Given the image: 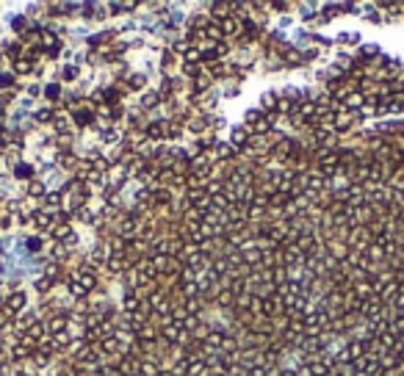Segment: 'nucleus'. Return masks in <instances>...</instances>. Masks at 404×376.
<instances>
[{
  "mask_svg": "<svg viewBox=\"0 0 404 376\" xmlns=\"http://www.w3.org/2000/svg\"><path fill=\"white\" fill-rule=\"evenodd\" d=\"M53 125H56V130H58V133H66L72 127V119L66 114H56L53 116Z\"/></svg>",
  "mask_w": 404,
  "mask_h": 376,
  "instance_id": "nucleus-21",
  "label": "nucleus"
},
{
  "mask_svg": "<svg viewBox=\"0 0 404 376\" xmlns=\"http://www.w3.org/2000/svg\"><path fill=\"white\" fill-rule=\"evenodd\" d=\"M75 213H78V219H80V221H86V224H92V221H97V219H94V213H89V210H86V208L75 210Z\"/></svg>",
  "mask_w": 404,
  "mask_h": 376,
  "instance_id": "nucleus-33",
  "label": "nucleus"
},
{
  "mask_svg": "<svg viewBox=\"0 0 404 376\" xmlns=\"http://www.w3.org/2000/svg\"><path fill=\"white\" fill-rule=\"evenodd\" d=\"M66 291H70V296H72V299H84V296H89V291H86V288L80 285V282H78L75 277H72V280H66Z\"/></svg>",
  "mask_w": 404,
  "mask_h": 376,
  "instance_id": "nucleus-17",
  "label": "nucleus"
},
{
  "mask_svg": "<svg viewBox=\"0 0 404 376\" xmlns=\"http://www.w3.org/2000/svg\"><path fill=\"white\" fill-rule=\"evenodd\" d=\"M14 69H17L20 75H28V72L34 69V64H30L28 58H17V61H14Z\"/></svg>",
  "mask_w": 404,
  "mask_h": 376,
  "instance_id": "nucleus-28",
  "label": "nucleus"
},
{
  "mask_svg": "<svg viewBox=\"0 0 404 376\" xmlns=\"http://www.w3.org/2000/svg\"><path fill=\"white\" fill-rule=\"evenodd\" d=\"M216 25H219L222 36H236L238 30L244 28V25H241V19H238V17H232V14H230V17H222Z\"/></svg>",
  "mask_w": 404,
  "mask_h": 376,
  "instance_id": "nucleus-6",
  "label": "nucleus"
},
{
  "mask_svg": "<svg viewBox=\"0 0 404 376\" xmlns=\"http://www.w3.org/2000/svg\"><path fill=\"white\" fill-rule=\"evenodd\" d=\"M246 376H268V368L266 365H252V368H246Z\"/></svg>",
  "mask_w": 404,
  "mask_h": 376,
  "instance_id": "nucleus-32",
  "label": "nucleus"
},
{
  "mask_svg": "<svg viewBox=\"0 0 404 376\" xmlns=\"http://www.w3.org/2000/svg\"><path fill=\"white\" fill-rule=\"evenodd\" d=\"M277 97H274V94H266V97H263V111H277Z\"/></svg>",
  "mask_w": 404,
  "mask_h": 376,
  "instance_id": "nucleus-31",
  "label": "nucleus"
},
{
  "mask_svg": "<svg viewBox=\"0 0 404 376\" xmlns=\"http://www.w3.org/2000/svg\"><path fill=\"white\" fill-rule=\"evenodd\" d=\"M25 302H28V299H25V293H22V291H14L12 296L6 299V310H12L14 316H17V313L25 307Z\"/></svg>",
  "mask_w": 404,
  "mask_h": 376,
  "instance_id": "nucleus-14",
  "label": "nucleus"
},
{
  "mask_svg": "<svg viewBox=\"0 0 404 376\" xmlns=\"http://www.w3.org/2000/svg\"><path fill=\"white\" fill-rule=\"evenodd\" d=\"M354 119H357V114H354V111H344V108H340L338 114H335V130H340V133H344V130H349V127H352V122H354Z\"/></svg>",
  "mask_w": 404,
  "mask_h": 376,
  "instance_id": "nucleus-9",
  "label": "nucleus"
},
{
  "mask_svg": "<svg viewBox=\"0 0 404 376\" xmlns=\"http://www.w3.org/2000/svg\"><path fill=\"white\" fill-rule=\"evenodd\" d=\"M142 86H144L142 75H130V89H142Z\"/></svg>",
  "mask_w": 404,
  "mask_h": 376,
  "instance_id": "nucleus-39",
  "label": "nucleus"
},
{
  "mask_svg": "<svg viewBox=\"0 0 404 376\" xmlns=\"http://www.w3.org/2000/svg\"><path fill=\"white\" fill-rule=\"evenodd\" d=\"M34 352H36V343L28 341V338H20V343L12 349V357L17 360V363H22V360L34 357Z\"/></svg>",
  "mask_w": 404,
  "mask_h": 376,
  "instance_id": "nucleus-5",
  "label": "nucleus"
},
{
  "mask_svg": "<svg viewBox=\"0 0 404 376\" xmlns=\"http://www.w3.org/2000/svg\"><path fill=\"white\" fill-rule=\"evenodd\" d=\"M44 332H48L44 321H34L28 329H25V335H22V338H28V341H34V343H42V341H44Z\"/></svg>",
  "mask_w": 404,
  "mask_h": 376,
  "instance_id": "nucleus-8",
  "label": "nucleus"
},
{
  "mask_svg": "<svg viewBox=\"0 0 404 376\" xmlns=\"http://www.w3.org/2000/svg\"><path fill=\"white\" fill-rule=\"evenodd\" d=\"M366 105V94H362V91H349V94H346V100H344V111H360V108Z\"/></svg>",
  "mask_w": 404,
  "mask_h": 376,
  "instance_id": "nucleus-7",
  "label": "nucleus"
},
{
  "mask_svg": "<svg viewBox=\"0 0 404 376\" xmlns=\"http://www.w3.org/2000/svg\"><path fill=\"white\" fill-rule=\"evenodd\" d=\"M172 374L174 376H188V357H180V360H174V365H172Z\"/></svg>",
  "mask_w": 404,
  "mask_h": 376,
  "instance_id": "nucleus-22",
  "label": "nucleus"
},
{
  "mask_svg": "<svg viewBox=\"0 0 404 376\" xmlns=\"http://www.w3.org/2000/svg\"><path fill=\"white\" fill-rule=\"evenodd\" d=\"M14 86V75L12 72H0V89H12Z\"/></svg>",
  "mask_w": 404,
  "mask_h": 376,
  "instance_id": "nucleus-30",
  "label": "nucleus"
},
{
  "mask_svg": "<svg viewBox=\"0 0 404 376\" xmlns=\"http://www.w3.org/2000/svg\"><path fill=\"white\" fill-rule=\"evenodd\" d=\"M362 55H376V47H362Z\"/></svg>",
  "mask_w": 404,
  "mask_h": 376,
  "instance_id": "nucleus-42",
  "label": "nucleus"
},
{
  "mask_svg": "<svg viewBox=\"0 0 404 376\" xmlns=\"http://www.w3.org/2000/svg\"><path fill=\"white\" fill-rule=\"evenodd\" d=\"M282 266H286V269H299V266H304V255L299 252L296 244H288L286 249H282Z\"/></svg>",
  "mask_w": 404,
  "mask_h": 376,
  "instance_id": "nucleus-3",
  "label": "nucleus"
},
{
  "mask_svg": "<svg viewBox=\"0 0 404 376\" xmlns=\"http://www.w3.org/2000/svg\"><path fill=\"white\" fill-rule=\"evenodd\" d=\"M14 177L17 180H30L34 177V166H30V163H17V166H14Z\"/></svg>",
  "mask_w": 404,
  "mask_h": 376,
  "instance_id": "nucleus-19",
  "label": "nucleus"
},
{
  "mask_svg": "<svg viewBox=\"0 0 404 376\" xmlns=\"http://www.w3.org/2000/svg\"><path fill=\"white\" fill-rule=\"evenodd\" d=\"M44 327H48V335H61V332H66L70 321L64 316H50V321H44Z\"/></svg>",
  "mask_w": 404,
  "mask_h": 376,
  "instance_id": "nucleus-10",
  "label": "nucleus"
},
{
  "mask_svg": "<svg viewBox=\"0 0 404 376\" xmlns=\"http://www.w3.org/2000/svg\"><path fill=\"white\" fill-rule=\"evenodd\" d=\"M3 307H6V302H0V313H3Z\"/></svg>",
  "mask_w": 404,
  "mask_h": 376,
  "instance_id": "nucleus-43",
  "label": "nucleus"
},
{
  "mask_svg": "<svg viewBox=\"0 0 404 376\" xmlns=\"http://www.w3.org/2000/svg\"><path fill=\"white\" fill-rule=\"evenodd\" d=\"M188 127H191V130H194V133H202V130H205V127H208V125H205V122H202V119H194V122H188Z\"/></svg>",
  "mask_w": 404,
  "mask_h": 376,
  "instance_id": "nucleus-35",
  "label": "nucleus"
},
{
  "mask_svg": "<svg viewBox=\"0 0 404 376\" xmlns=\"http://www.w3.org/2000/svg\"><path fill=\"white\" fill-rule=\"evenodd\" d=\"M147 133H150V138H169V122H166V119L150 122Z\"/></svg>",
  "mask_w": 404,
  "mask_h": 376,
  "instance_id": "nucleus-12",
  "label": "nucleus"
},
{
  "mask_svg": "<svg viewBox=\"0 0 404 376\" xmlns=\"http://www.w3.org/2000/svg\"><path fill=\"white\" fill-rule=\"evenodd\" d=\"M180 293H183V299H200V285L196 282H180Z\"/></svg>",
  "mask_w": 404,
  "mask_h": 376,
  "instance_id": "nucleus-18",
  "label": "nucleus"
},
{
  "mask_svg": "<svg viewBox=\"0 0 404 376\" xmlns=\"http://www.w3.org/2000/svg\"><path fill=\"white\" fill-rule=\"evenodd\" d=\"M194 86H196V89H208V86H210V75H208V72H200V75L194 78Z\"/></svg>",
  "mask_w": 404,
  "mask_h": 376,
  "instance_id": "nucleus-29",
  "label": "nucleus"
},
{
  "mask_svg": "<svg viewBox=\"0 0 404 376\" xmlns=\"http://www.w3.org/2000/svg\"><path fill=\"white\" fill-rule=\"evenodd\" d=\"M216 305H219V307H232V305H236V296H232L230 291H224V288H222V291L216 293Z\"/></svg>",
  "mask_w": 404,
  "mask_h": 376,
  "instance_id": "nucleus-20",
  "label": "nucleus"
},
{
  "mask_svg": "<svg viewBox=\"0 0 404 376\" xmlns=\"http://www.w3.org/2000/svg\"><path fill=\"white\" fill-rule=\"evenodd\" d=\"M268 282H272L274 288L286 285L288 282V269L286 266H274V269H268Z\"/></svg>",
  "mask_w": 404,
  "mask_h": 376,
  "instance_id": "nucleus-13",
  "label": "nucleus"
},
{
  "mask_svg": "<svg viewBox=\"0 0 404 376\" xmlns=\"http://www.w3.org/2000/svg\"><path fill=\"white\" fill-rule=\"evenodd\" d=\"M53 111H39V114H36V119H39V122H50V119H53Z\"/></svg>",
  "mask_w": 404,
  "mask_h": 376,
  "instance_id": "nucleus-40",
  "label": "nucleus"
},
{
  "mask_svg": "<svg viewBox=\"0 0 404 376\" xmlns=\"http://www.w3.org/2000/svg\"><path fill=\"white\" fill-rule=\"evenodd\" d=\"M160 374V365L155 363V360H142V365H138V376H158Z\"/></svg>",
  "mask_w": 404,
  "mask_h": 376,
  "instance_id": "nucleus-16",
  "label": "nucleus"
},
{
  "mask_svg": "<svg viewBox=\"0 0 404 376\" xmlns=\"http://www.w3.org/2000/svg\"><path fill=\"white\" fill-rule=\"evenodd\" d=\"M28 194H30V197H44L48 191H44V185L39 183V180H30V185H28Z\"/></svg>",
  "mask_w": 404,
  "mask_h": 376,
  "instance_id": "nucleus-27",
  "label": "nucleus"
},
{
  "mask_svg": "<svg viewBox=\"0 0 404 376\" xmlns=\"http://www.w3.org/2000/svg\"><path fill=\"white\" fill-rule=\"evenodd\" d=\"M61 221L58 213H50V210H36L34 213V224L39 230H56V224Z\"/></svg>",
  "mask_w": 404,
  "mask_h": 376,
  "instance_id": "nucleus-4",
  "label": "nucleus"
},
{
  "mask_svg": "<svg viewBox=\"0 0 404 376\" xmlns=\"http://www.w3.org/2000/svg\"><path fill=\"white\" fill-rule=\"evenodd\" d=\"M250 138H252L250 127H238V130L232 133V144H250Z\"/></svg>",
  "mask_w": 404,
  "mask_h": 376,
  "instance_id": "nucleus-23",
  "label": "nucleus"
},
{
  "mask_svg": "<svg viewBox=\"0 0 404 376\" xmlns=\"http://www.w3.org/2000/svg\"><path fill=\"white\" fill-rule=\"evenodd\" d=\"M202 36H208L210 42H219V39H224L219 30V25H202Z\"/></svg>",
  "mask_w": 404,
  "mask_h": 376,
  "instance_id": "nucleus-24",
  "label": "nucleus"
},
{
  "mask_svg": "<svg viewBox=\"0 0 404 376\" xmlns=\"http://www.w3.org/2000/svg\"><path fill=\"white\" fill-rule=\"evenodd\" d=\"M102 138H106V141H119V138H122V133H119V130H111V127H106V130H102Z\"/></svg>",
  "mask_w": 404,
  "mask_h": 376,
  "instance_id": "nucleus-34",
  "label": "nucleus"
},
{
  "mask_svg": "<svg viewBox=\"0 0 404 376\" xmlns=\"http://www.w3.org/2000/svg\"><path fill=\"white\" fill-rule=\"evenodd\" d=\"M44 205H48L44 210L56 213V210H58L61 205H64V194H61V191H48V194H44Z\"/></svg>",
  "mask_w": 404,
  "mask_h": 376,
  "instance_id": "nucleus-15",
  "label": "nucleus"
},
{
  "mask_svg": "<svg viewBox=\"0 0 404 376\" xmlns=\"http://www.w3.org/2000/svg\"><path fill=\"white\" fill-rule=\"evenodd\" d=\"M160 338H164L166 343H172V346H178L180 341H186V332L174 321H164L160 324Z\"/></svg>",
  "mask_w": 404,
  "mask_h": 376,
  "instance_id": "nucleus-1",
  "label": "nucleus"
},
{
  "mask_svg": "<svg viewBox=\"0 0 404 376\" xmlns=\"http://www.w3.org/2000/svg\"><path fill=\"white\" fill-rule=\"evenodd\" d=\"M61 274V266H58V263H50V266H44V280H50V282H56V277H58Z\"/></svg>",
  "mask_w": 404,
  "mask_h": 376,
  "instance_id": "nucleus-25",
  "label": "nucleus"
},
{
  "mask_svg": "<svg viewBox=\"0 0 404 376\" xmlns=\"http://www.w3.org/2000/svg\"><path fill=\"white\" fill-rule=\"evenodd\" d=\"M75 75H78V69H75V66H66V69H64V78H66V80H72Z\"/></svg>",
  "mask_w": 404,
  "mask_h": 376,
  "instance_id": "nucleus-41",
  "label": "nucleus"
},
{
  "mask_svg": "<svg viewBox=\"0 0 404 376\" xmlns=\"http://www.w3.org/2000/svg\"><path fill=\"white\" fill-rule=\"evenodd\" d=\"M36 288H39V291H50V288H53V282H50V280H44V277H39V282H36Z\"/></svg>",
  "mask_w": 404,
  "mask_h": 376,
  "instance_id": "nucleus-37",
  "label": "nucleus"
},
{
  "mask_svg": "<svg viewBox=\"0 0 404 376\" xmlns=\"http://www.w3.org/2000/svg\"><path fill=\"white\" fill-rule=\"evenodd\" d=\"M260 119H263V116H260V111H250V114H246V122H250V125H258Z\"/></svg>",
  "mask_w": 404,
  "mask_h": 376,
  "instance_id": "nucleus-38",
  "label": "nucleus"
},
{
  "mask_svg": "<svg viewBox=\"0 0 404 376\" xmlns=\"http://www.w3.org/2000/svg\"><path fill=\"white\" fill-rule=\"evenodd\" d=\"M222 341H224L222 332H208L202 338V346H205V352H222Z\"/></svg>",
  "mask_w": 404,
  "mask_h": 376,
  "instance_id": "nucleus-11",
  "label": "nucleus"
},
{
  "mask_svg": "<svg viewBox=\"0 0 404 376\" xmlns=\"http://www.w3.org/2000/svg\"><path fill=\"white\" fill-rule=\"evenodd\" d=\"M138 365H142V360H138L136 354L116 357V371H119L122 376H138Z\"/></svg>",
  "mask_w": 404,
  "mask_h": 376,
  "instance_id": "nucleus-2",
  "label": "nucleus"
},
{
  "mask_svg": "<svg viewBox=\"0 0 404 376\" xmlns=\"http://www.w3.org/2000/svg\"><path fill=\"white\" fill-rule=\"evenodd\" d=\"M70 255V249H66V244H56L53 246V263H61L64 257Z\"/></svg>",
  "mask_w": 404,
  "mask_h": 376,
  "instance_id": "nucleus-26",
  "label": "nucleus"
},
{
  "mask_svg": "<svg viewBox=\"0 0 404 376\" xmlns=\"http://www.w3.org/2000/svg\"><path fill=\"white\" fill-rule=\"evenodd\" d=\"M155 102H160V97H158V94H147V97H144V102H142V105H144V108H152Z\"/></svg>",
  "mask_w": 404,
  "mask_h": 376,
  "instance_id": "nucleus-36",
  "label": "nucleus"
}]
</instances>
